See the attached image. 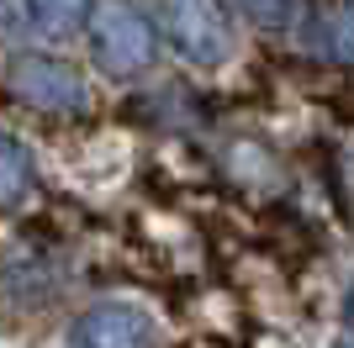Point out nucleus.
<instances>
[{
	"mask_svg": "<svg viewBox=\"0 0 354 348\" xmlns=\"http://www.w3.org/2000/svg\"><path fill=\"white\" fill-rule=\"evenodd\" d=\"M159 327L133 301H101L80 311L69 327V348H153Z\"/></svg>",
	"mask_w": 354,
	"mask_h": 348,
	"instance_id": "nucleus-4",
	"label": "nucleus"
},
{
	"mask_svg": "<svg viewBox=\"0 0 354 348\" xmlns=\"http://www.w3.org/2000/svg\"><path fill=\"white\" fill-rule=\"evenodd\" d=\"M95 69L111 79H138L153 64V21L138 6H90L85 21Z\"/></svg>",
	"mask_w": 354,
	"mask_h": 348,
	"instance_id": "nucleus-1",
	"label": "nucleus"
},
{
	"mask_svg": "<svg viewBox=\"0 0 354 348\" xmlns=\"http://www.w3.org/2000/svg\"><path fill=\"white\" fill-rule=\"evenodd\" d=\"M307 16L317 21V48L339 64H354V0L349 6H317Z\"/></svg>",
	"mask_w": 354,
	"mask_h": 348,
	"instance_id": "nucleus-6",
	"label": "nucleus"
},
{
	"mask_svg": "<svg viewBox=\"0 0 354 348\" xmlns=\"http://www.w3.org/2000/svg\"><path fill=\"white\" fill-rule=\"evenodd\" d=\"M37 190V159H32L27 143L16 137H0V211H16Z\"/></svg>",
	"mask_w": 354,
	"mask_h": 348,
	"instance_id": "nucleus-5",
	"label": "nucleus"
},
{
	"mask_svg": "<svg viewBox=\"0 0 354 348\" xmlns=\"http://www.w3.org/2000/svg\"><path fill=\"white\" fill-rule=\"evenodd\" d=\"M27 27H32L27 6H0V37H27Z\"/></svg>",
	"mask_w": 354,
	"mask_h": 348,
	"instance_id": "nucleus-9",
	"label": "nucleus"
},
{
	"mask_svg": "<svg viewBox=\"0 0 354 348\" xmlns=\"http://www.w3.org/2000/svg\"><path fill=\"white\" fill-rule=\"evenodd\" d=\"M27 16L43 37H69V32H80L90 21V6H74V0H32Z\"/></svg>",
	"mask_w": 354,
	"mask_h": 348,
	"instance_id": "nucleus-7",
	"label": "nucleus"
},
{
	"mask_svg": "<svg viewBox=\"0 0 354 348\" xmlns=\"http://www.w3.org/2000/svg\"><path fill=\"white\" fill-rule=\"evenodd\" d=\"M238 16H249L259 27H291V21H301L307 11H296V6H243Z\"/></svg>",
	"mask_w": 354,
	"mask_h": 348,
	"instance_id": "nucleus-8",
	"label": "nucleus"
},
{
	"mask_svg": "<svg viewBox=\"0 0 354 348\" xmlns=\"http://www.w3.org/2000/svg\"><path fill=\"white\" fill-rule=\"evenodd\" d=\"M159 27L169 37L185 64L196 69H217L222 58L233 53V27H227V11L212 6V0H175V6H159Z\"/></svg>",
	"mask_w": 354,
	"mask_h": 348,
	"instance_id": "nucleus-3",
	"label": "nucleus"
},
{
	"mask_svg": "<svg viewBox=\"0 0 354 348\" xmlns=\"http://www.w3.org/2000/svg\"><path fill=\"white\" fill-rule=\"evenodd\" d=\"M6 90L21 106L48 111V116H80L90 106V90L80 79V69L53 53H16L11 69H6Z\"/></svg>",
	"mask_w": 354,
	"mask_h": 348,
	"instance_id": "nucleus-2",
	"label": "nucleus"
},
{
	"mask_svg": "<svg viewBox=\"0 0 354 348\" xmlns=\"http://www.w3.org/2000/svg\"><path fill=\"white\" fill-rule=\"evenodd\" d=\"M344 322L354 327V285H349V296H344Z\"/></svg>",
	"mask_w": 354,
	"mask_h": 348,
	"instance_id": "nucleus-10",
	"label": "nucleus"
}]
</instances>
